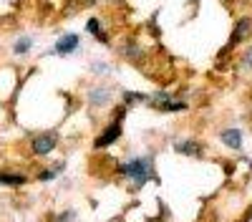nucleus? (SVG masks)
<instances>
[{"instance_id": "nucleus-9", "label": "nucleus", "mask_w": 252, "mask_h": 222, "mask_svg": "<svg viewBox=\"0 0 252 222\" xmlns=\"http://www.w3.org/2000/svg\"><path fill=\"white\" fill-rule=\"evenodd\" d=\"M0 185L20 187V185H26V177L23 174H8V172H3V174H0Z\"/></svg>"}, {"instance_id": "nucleus-4", "label": "nucleus", "mask_w": 252, "mask_h": 222, "mask_svg": "<svg viewBox=\"0 0 252 222\" xmlns=\"http://www.w3.org/2000/svg\"><path fill=\"white\" fill-rule=\"evenodd\" d=\"M78 35L76 33H66V35H61L58 40H56V48H53V53H58V56H71L76 48H78Z\"/></svg>"}, {"instance_id": "nucleus-10", "label": "nucleus", "mask_w": 252, "mask_h": 222, "mask_svg": "<svg viewBox=\"0 0 252 222\" xmlns=\"http://www.w3.org/2000/svg\"><path fill=\"white\" fill-rule=\"evenodd\" d=\"M86 31H89L91 35H96V38L101 40V43H109V38L101 33V23H98V18H91V20H89V23H86Z\"/></svg>"}, {"instance_id": "nucleus-12", "label": "nucleus", "mask_w": 252, "mask_h": 222, "mask_svg": "<svg viewBox=\"0 0 252 222\" xmlns=\"http://www.w3.org/2000/svg\"><path fill=\"white\" fill-rule=\"evenodd\" d=\"M136 101H146V96L144 94H124V106H131V104H136Z\"/></svg>"}, {"instance_id": "nucleus-1", "label": "nucleus", "mask_w": 252, "mask_h": 222, "mask_svg": "<svg viewBox=\"0 0 252 222\" xmlns=\"http://www.w3.org/2000/svg\"><path fill=\"white\" fill-rule=\"evenodd\" d=\"M119 172L126 174V177H134L136 187L146 185V182L154 179V159L152 157H139V159H131L126 164H119Z\"/></svg>"}, {"instance_id": "nucleus-11", "label": "nucleus", "mask_w": 252, "mask_h": 222, "mask_svg": "<svg viewBox=\"0 0 252 222\" xmlns=\"http://www.w3.org/2000/svg\"><path fill=\"white\" fill-rule=\"evenodd\" d=\"M33 48V40L31 38H18V43L13 46V51L18 53V56H23V53H28Z\"/></svg>"}, {"instance_id": "nucleus-15", "label": "nucleus", "mask_w": 252, "mask_h": 222, "mask_svg": "<svg viewBox=\"0 0 252 222\" xmlns=\"http://www.w3.org/2000/svg\"><path fill=\"white\" fill-rule=\"evenodd\" d=\"M250 217H252V212H250Z\"/></svg>"}, {"instance_id": "nucleus-5", "label": "nucleus", "mask_w": 252, "mask_h": 222, "mask_svg": "<svg viewBox=\"0 0 252 222\" xmlns=\"http://www.w3.org/2000/svg\"><path fill=\"white\" fill-rule=\"evenodd\" d=\"M53 149H56V136H53V134H40V136L33 139V152H35V154L46 157V154H51Z\"/></svg>"}, {"instance_id": "nucleus-8", "label": "nucleus", "mask_w": 252, "mask_h": 222, "mask_svg": "<svg viewBox=\"0 0 252 222\" xmlns=\"http://www.w3.org/2000/svg\"><path fill=\"white\" fill-rule=\"evenodd\" d=\"M222 141L229 149H240L242 147V131L240 129H224L222 131Z\"/></svg>"}, {"instance_id": "nucleus-6", "label": "nucleus", "mask_w": 252, "mask_h": 222, "mask_svg": "<svg viewBox=\"0 0 252 222\" xmlns=\"http://www.w3.org/2000/svg\"><path fill=\"white\" fill-rule=\"evenodd\" d=\"M109 101H111V91L106 86H98V89L89 91V104L91 106H109Z\"/></svg>"}, {"instance_id": "nucleus-14", "label": "nucleus", "mask_w": 252, "mask_h": 222, "mask_svg": "<svg viewBox=\"0 0 252 222\" xmlns=\"http://www.w3.org/2000/svg\"><path fill=\"white\" fill-rule=\"evenodd\" d=\"M245 66H247V68L252 66V46H250V48H247V53H245Z\"/></svg>"}, {"instance_id": "nucleus-13", "label": "nucleus", "mask_w": 252, "mask_h": 222, "mask_svg": "<svg viewBox=\"0 0 252 222\" xmlns=\"http://www.w3.org/2000/svg\"><path fill=\"white\" fill-rule=\"evenodd\" d=\"M56 222H73V212H61L56 217Z\"/></svg>"}, {"instance_id": "nucleus-7", "label": "nucleus", "mask_w": 252, "mask_h": 222, "mask_svg": "<svg viewBox=\"0 0 252 222\" xmlns=\"http://www.w3.org/2000/svg\"><path fill=\"white\" fill-rule=\"evenodd\" d=\"M174 149L179 154H187V157H199L202 154V149H199V144L194 139H179V141H174Z\"/></svg>"}, {"instance_id": "nucleus-2", "label": "nucleus", "mask_w": 252, "mask_h": 222, "mask_svg": "<svg viewBox=\"0 0 252 222\" xmlns=\"http://www.w3.org/2000/svg\"><path fill=\"white\" fill-rule=\"evenodd\" d=\"M121 136V124L119 121H111V124L103 129L98 136H96V141H94V147L96 149H103V147H109V144H114V141Z\"/></svg>"}, {"instance_id": "nucleus-3", "label": "nucleus", "mask_w": 252, "mask_h": 222, "mask_svg": "<svg viewBox=\"0 0 252 222\" xmlns=\"http://www.w3.org/2000/svg\"><path fill=\"white\" fill-rule=\"evenodd\" d=\"M252 33V20L250 18H240L237 20V26H235V31H232V35H229V43H227V48H235V46H240L242 40L247 38Z\"/></svg>"}]
</instances>
